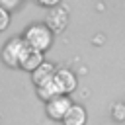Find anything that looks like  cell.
<instances>
[{"label":"cell","instance_id":"6da1fadb","mask_svg":"<svg viewBox=\"0 0 125 125\" xmlns=\"http://www.w3.org/2000/svg\"><path fill=\"white\" fill-rule=\"evenodd\" d=\"M53 33H55V31H53L47 23H31V25L25 27V31H23L21 37H23V41L27 43V47L45 53V51H49L51 45H53Z\"/></svg>","mask_w":125,"mask_h":125},{"label":"cell","instance_id":"7a4b0ae2","mask_svg":"<svg viewBox=\"0 0 125 125\" xmlns=\"http://www.w3.org/2000/svg\"><path fill=\"white\" fill-rule=\"evenodd\" d=\"M25 49H27V43L23 41V37H12L2 49L4 64L10 66V68H20V61H21Z\"/></svg>","mask_w":125,"mask_h":125},{"label":"cell","instance_id":"3957f363","mask_svg":"<svg viewBox=\"0 0 125 125\" xmlns=\"http://www.w3.org/2000/svg\"><path fill=\"white\" fill-rule=\"evenodd\" d=\"M70 107H72L70 98L64 96V94H61V96H57V98H53V100H49V102L45 104V113H47V117L53 119V121H62Z\"/></svg>","mask_w":125,"mask_h":125},{"label":"cell","instance_id":"277c9868","mask_svg":"<svg viewBox=\"0 0 125 125\" xmlns=\"http://www.w3.org/2000/svg\"><path fill=\"white\" fill-rule=\"evenodd\" d=\"M53 80H55V84L59 86V92L64 94V96L72 94V92L76 90V86H78V76H76L70 68H57Z\"/></svg>","mask_w":125,"mask_h":125},{"label":"cell","instance_id":"5b68a950","mask_svg":"<svg viewBox=\"0 0 125 125\" xmlns=\"http://www.w3.org/2000/svg\"><path fill=\"white\" fill-rule=\"evenodd\" d=\"M43 62H45L43 53H41V51H35V49H31V47H27L25 53H23V57H21V61H20V68L31 74V72L37 70Z\"/></svg>","mask_w":125,"mask_h":125},{"label":"cell","instance_id":"8992f818","mask_svg":"<svg viewBox=\"0 0 125 125\" xmlns=\"http://www.w3.org/2000/svg\"><path fill=\"white\" fill-rule=\"evenodd\" d=\"M55 72H57V66H55L53 62H43L37 70L31 72V82H33L35 88H37V86L45 84L47 80H51V78L55 76Z\"/></svg>","mask_w":125,"mask_h":125},{"label":"cell","instance_id":"52a82bcc","mask_svg":"<svg viewBox=\"0 0 125 125\" xmlns=\"http://www.w3.org/2000/svg\"><path fill=\"white\" fill-rule=\"evenodd\" d=\"M86 119H88L86 109L80 104H72V107L62 119V125H86Z\"/></svg>","mask_w":125,"mask_h":125},{"label":"cell","instance_id":"ba28073f","mask_svg":"<svg viewBox=\"0 0 125 125\" xmlns=\"http://www.w3.org/2000/svg\"><path fill=\"white\" fill-rule=\"evenodd\" d=\"M51 16L47 20V25L53 29V31H62L66 27V21H68V16H66V10L57 6V8H51Z\"/></svg>","mask_w":125,"mask_h":125},{"label":"cell","instance_id":"9c48e42d","mask_svg":"<svg viewBox=\"0 0 125 125\" xmlns=\"http://www.w3.org/2000/svg\"><path fill=\"white\" fill-rule=\"evenodd\" d=\"M37 96L47 104L49 100H53V98H57V96H61V92H59V86L55 84V80L51 78V80H47L45 84H41V86H37Z\"/></svg>","mask_w":125,"mask_h":125},{"label":"cell","instance_id":"30bf717a","mask_svg":"<svg viewBox=\"0 0 125 125\" xmlns=\"http://www.w3.org/2000/svg\"><path fill=\"white\" fill-rule=\"evenodd\" d=\"M8 25H10V14H8L6 8L0 6V31L8 29Z\"/></svg>","mask_w":125,"mask_h":125},{"label":"cell","instance_id":"8fae6325","mask_svg":"<svg viewBox=\"0 0 125 125\" xmlns=\"http://www.w3.org/2000/svg\"><path fill=\"white\" fill-rule=\"evenodd\" d=\"M35 2L43 8H57V6H61L62 0H35Z\"/></svg>","mask_w":125,"mask_h":125}]
</instances>
